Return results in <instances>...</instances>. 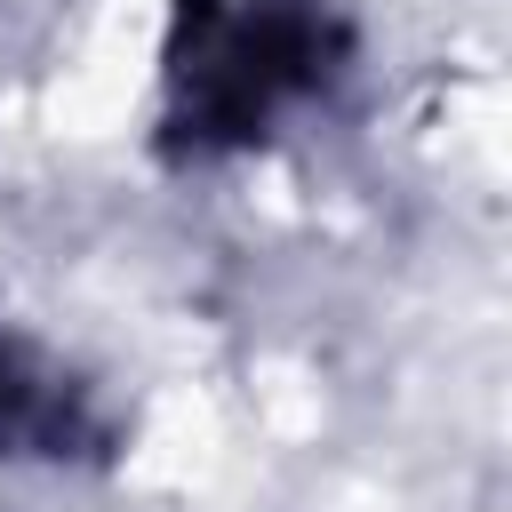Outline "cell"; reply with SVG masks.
Segmentation results:
<instances>
[{
  "mask_svg": "<svg viewBox=\"0 0 512 512\" xmlns=\"http://www.w3.org/2000/svg\"><path fill=\"white\" fill-rule=\"evenodd\" d=\"M24 392H32V384H24V376H16V360L0 352V432H8L16 416H24Z\"/></svg>",
  "mask_w": 512,
  "mask_h": 512,
  "instance_id": "1",
  "label": "cell"
}]
</instances>
